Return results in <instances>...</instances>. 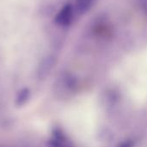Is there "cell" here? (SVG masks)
<instances>
[{
    "label": "cell",
    "instance_id": "6da1fadb",
    "mask_svg": "<svg viewBox=\"0 0 147 147\" xmlns=\"http://www.w3.org/2000/svg\"><path fill=\"white\" fill-rule=\"evenodd\" d=\"M90 34L93 37L102 40H109L113 38L115 28L110 20L103 15L96 16L90 26Z\"/></svg>",
    "mask_w": 147,
    "mask_h": 147
},
{
    "label": "cell",
    "instance_id": "7a4b0ae2",
    "mask_svg": "<svg viewBox=\"0 0 147 147\" xmlns=\"http://www.w3.org/2000/svg\"><path fill=\"white\" fill-rule=\"evenodd\" d=\"M77 16L73 3H67L64 4L54 16V23L60 28H69Z\"/></svg>",
    "mask_w": 147,
    "mask_h": 147
},
{
    "label": "cell",
    "instance_id": "3957f363",
    "mask_svg": "<svg viewBox=\"0 0 147 147\" xmlns=\"http://www.w3.org/2000/svg\"><path fill=\"white\" fill-rule=\"evenodd\" d=\"M56 62H57V59L53 55H47L45 58H43L38 68L39 77L41 78H47L53 71V67L56 65Z\"/></svg>",
    "mask_w": 147,
    "mask_h": 147
},
{
    "label": "cell",
    "instance_id": "277c9868",
    "mask_svg": "<svg viewBox=\"0 0 147 147\" xmlns=\"http://www.w3.org/2000/svg\"><path fill=\"white\" fill-rule=\"evenodd\" d=\"M97 0H75L73 3L75 12L77 16H84L88 13L93 6L96 4Z\"/></svg>",
    "mask_w": 147,
    "mask_h": 147
},
{
    "label": "cell",
    "instance_id": "5b68a950",
    "mask_svg": "<svg viewBox=\"0 0 147 147\" xmlns=\"http://www.w3.org/2000/svg\"><path fill=\"white\" fill-rule=\"evenodd\" d=\"M53 141L55 147H73L69 142V140L65 138V136L60 132L55 133V138Z\"/></svg>",
    "mask_w": 147,
    "mask_h": 147
},
{
    "label": "cell",
    "instance_id": "8992f818",
    "mask_svg": "<svg viewBox=\"0 0 147 147\" xmlns=\"http://www.w3.org/2000/svg\"><path fill=\"white\" fill-rule=\"evenodd\" d=\"M135 146V142L133 140H126L122 142H121L120 144H118V146L116 147H134Z\"/></svg>",
    "mask_w": 147,
    "mask_h": 147
},
{
    "label": "cell",
    "instance_id": "52a82bcc",
    "mask_svg": "<svg viewBox=\"0 0 147 147\" xmlns=\"http://www.w3.org/2000/svg\"><path fill=\"white\" fill-rule=\"evenodd\" d=\"M138 5L141 11L147 16V0H138Z\"/></svg>",
    "mask_w": 147,
    "mask_h": 147
}]
</instances>
